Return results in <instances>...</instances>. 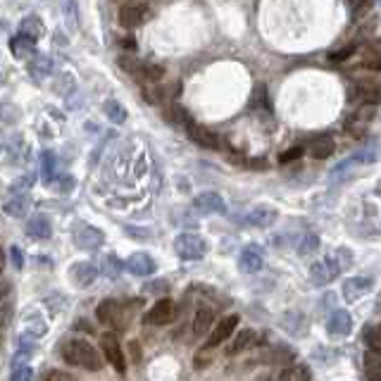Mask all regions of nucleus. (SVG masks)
I'll list each match as a JSON object with an SVG mask.
<instances>
[{
  "instance_id": "1",
  "label": "nucleus",
  "mask_w": 381,
  "mask_h": 381,
  "mask_svg": "<svg viewBox=\"0 0 381 381\" xmlns=\"http://www.w3.org/2000/svg\"><path fill=\"white\" fill-rule=\"evenodd\" d=\"M350 265H353V255H350V250L348 248H338L334 255L317 260V262L312 265L310 279H312V283H317V286H326V283L334 281L343 269H348Z\"/></svg>"
},
{
  "instance_id": "2",
  "label": "nucleus",
  "mask_w": 381,
  "mask_h": 381,
  "mask_svg": "<svg viewBox=\"0 0 381 381\" xmlns=\"http://www.w3.org/2000/svg\"><path fill=\"white\" fill-rule=\"evenodd\" d=\"M62 358L65 362L74 367H83L88 372H100L102 370V358L98 353V348L93 343L83 341V338H72L62 346Z\"/></svg>"
},
{
  "instance_id": "3",
  "label": "nucleus",
  "mask_w": 381,
  "mask_h": 381,
  "mask_svg": "<svg viewBox=\"0 0 381 381\" xmlns=\"http://www.w3.org/2000/svg\"><path fill=\"white\" fill-rule=\"evenodd\" d=\"M95 317H98L105 326H112V329H117V331H124L131 322V307H126L124 303H119V300L107 298L98 305Z\"/></svg>"
},
{
  "instance_id": "4",
  "label": "nucleus",
  "mask_w": 381,
  "mask_h": 381,
  "mask_svg": "<svg viewBox=\"0 0 381 381\" xmlns=\"http://www.w3.org/2000/svg\"><path fill=\"white\" fill-rule=\"evenodd\" d=\"M174 250L181 260H201L208 253V243L198 234H179L174 241Z\"/></svg>"
},
{
  "instance_id": "5",
  "label": "nucleus",
  "mask_w": 381,
  "mask_h": 381,
  "mask_svg": "<svg viewBox=\"0 0 381 381\" xmlns=\"http://www.w3.org/2000/svg\"><path fill=\"white\" fill-rule=\"evenodd\" d=\"M174 317H177V303H174L172 298H160L146 314H143V324L165 326L169 322H174Z\"/></svg>"
},
{
  "instance_id": "6",
  "label": "nucleus",
  "mask_w": 381,
  "mask_h": 381,
  "mask_svg": "<svg viewBox=\"0 0 381 381\" xmlns=\"http://www.w3.org/2000/svg\"><path fill=\"white\" fill-rule=\"evenodd\" d=\"M102 355H105L107 365L114 367L117 374H126V358H124V350L119 346V341L112 334L102 336Z\"/></svg>"
},
{
  "instance_id": "7",
  "label": "nucleus",
  "mask_w": 381,
  "mask_h": 381,
  "mask_svg": "<svg viewBox=\"0 0 381 381\" xmlns=\"http://www.w3.org/2000/svg\"><path fill=\"white\" fill-rule=\"evenodd\" d=\"M193 208L198 213H205V215H220V213H227V203L220 193L215 191H205L201 196L193 198Z\"/></svg>"
},
{
  "instance_id": "8",
  "label": "nucleus",
  "mask_w": 381,
  "mask_h": 381,
  "mask_svg": "<svg viewBox=\"0 0 381 381\" xmlns=\"http://www.w3.org/2000/svg\"><path fill=\"white\" fill-rule=\"evenodd\" d=\"M348 98L355 105H377L381 102V91L374 83H353L348 91Z\"/></svg>"
},
{
  "instance_id": "9",
  "label": "nucleus",
  "mask_w": 381,
  "mask_h": 381,
  "mask_svg": "<svg viewBox=\"0 0 381 381\" xmlns=\"http://www.w3.org/2000/svg\"><path fill=\"white\" fill-rule=\"evenodd\" d=\"M186 131H189L191 141L198 143L201 148H210V150H220L222 148V138L215 134V131H210L208 126H201V124H189L186 126Z\"/></svg>"
},
{
  "instance_id": "10",
  "label": "nucleus",
  "mask_w": 381,
  "mask_h": 381,
  "mask_svg": "<svg viewBox=\"0 0 381 381\" xmlns=\"http://www.w3.org/2000/svg\"><path fill=\"white\" fill-rule=\"evenodd\" d=\"M74 243L81 250H95V248L102 246V232L88 225H79L74 229Z\"/></svg>"
},
{
  "instance_id": "11",
  "label": "nucleus",
  "mask_w": 381,
  "mask_h": 381,
  "mask_svg": "<svg viewBox=\"0 0 381 381\" xmlns=\"http://www.w3.org/2000/svg\"><path fill=\"white\" fill-rule=\"evenodd\" d=\"M236 324H239V314H229V317L213 324V331H210V338H208V348H217L220 343H225L227 338L234 334Z\"/></svg>"
},
{
  "instance_id": "12",
  "label": "nucleus",
  "mask_w": 381,
  "mask_h": 381,
  "mask_svg": "<svg viewBox=\"0 0 381 381\" xmlns=\"http://www.w3.org/2000/svg\"><path fill=\"white\" fill-rule=\"evenodd\" d=\"M146 20H148L146 5L131 3V5H124V8L119 10V24H122L124 29H136V27H141Z\"/></svg>"
},
{
  "instance_id": "13",
  "label": "nucleus",
  "mask_w": 381,
  "mask_h": 381,
  "mask_svg": "<svg viewBox=\"0 0 381 381\" xmlns=\"http://www.w3.org/2000/svg\"><path fill=\"white\" fill-rule=\"evenodd\" d=\"M372 291V279L370 276H353V279L343 281V298L348 303H355L358 298H362L365 293Z\"/></svg>"
},
{
  "instance_id": "14",
  "label": "nucleus",
  "mask_w": 381,
  "mask_h": 381,
  "mask_svg": "<svg viewBox=\"0 0 381 381\" xmlns=\"http://www.w3.org/2000/svg\"><path fill=\"white\" fill-rule=\"evenodd\" d=\"M124 267L136 276H150V274H155L157 262L148 255V253H134V255L126 260Z\"/></svg>"
},
{
  "instance_id": "15",
  "label": "nucleus",
  "mask_w": 381,
  "mask_h": 381,
  "mask_svg": "<svg viewBox=\"0 0 381 381\" xmlns=\"http://www.w3.org/2000/svg\"><path fill=\"white\" fill-rule=\"evenodd\" d=\"M265 265V255L258 246H246L243 253L239 258V267L246 272V274H255V272L262 269Z\"/></svg>"
},
{
  "instance_id": "16",
  "label": "nucleus",
  "mask_w": 381,
  "mask_h": 381,
  "mask_svg": "<svg viewBox=\"0 0 381 381\" xmlns=\"http://www.w3.org/2000/svg\"><path fill=\"white\" fill-rule=\"evenodd\" d=\"M326 331L331 336H348L353 331V319H350V314L346 310H334L329 322H326Z\"/></svg>"
},
{
  "instance_id": "17",
  "label": "nucleus",
  "mask_w": 381,
  "mask_h": 381,
  "mask_svg": "<svg viewBox=\"0 0 381 381\" xmlns=\"http://www.w3.org/2000/svg\"><path fill=\"white\" fill-rule=\"evenodd\" d=\"M69 276L74 279L79 288H86L95 281V276H98V267H95L93 262H76L74 267H72Z\"/></svg>"
},
{
  "instance_id": "18",
  "label": "nucleus",
  "mask_w": 381,
  "mask_h": 381,
  "mask_svg": "<svg viewBox=\"0 0 381 381\" xmlns=\"http://www.w3.org/2000/svg\"><path fill=\"white\" fill-rule=\"evenodd\" d=\"M27 234H29V236H34V239H39V241L51 239V234H53L51 220H48L46 215H34V217H29V222H27Z\"/></svg>"
},
{
  "instance_id": "19",
  "label": "nucleus",
  "mask_w": 381,
  "mask_h": 381,
  "mask_svg": "<svg viewBox=\"0 0 381 381\" xmlns=\"http://www.w3.org/2000/svg\"><path fill=\"white\" fill-rule=\"evenodd\" d=\"M274 220H276V210L269 208V205H258V208L250 210V213H248V217H246L248 225L260 227V229L274 225Z\"/></svg>"
},
{
  "instance_id": "20",
  "label": "nucleus",
  "mask_w": 381,
  "mask_h": 381,
  "mask_svg": "<svg viewBox=\"0 0 381 381\" xmlns=\"http://www.w3.org/2000/svg\"><path fill=\"white\" fill-rule=\"evenodd\" d=\"M215 324V310L208 305H203L201 310L196 312V317H193V334H196L198 338L210 334V329H213Z\"/></svg>"
},
{
  "instance_id": "21",
  "label": "nucleus",
  "mask_w": 381,
  "mask_h": 381,
  "mask_svg": "<svg viewBox=\"0 0 381 381\" xmlns=\"http://www.w3.org/2000/svg\"><path fill=\"white\" fill-rule=\"evenodd\" d=\"M334 150H336V143H334V138H329V136L312 138L310 146H307V153H310L314 160H326Z\"/></svg>"
},
{
  "instance_id": "22",
  "label": "nucleus",
  "mask_w": 381,
  "mask_h": 381,
  "mask_svg": "<svg viewBox=\"0 0 381 381\" xmlns=\"http://www.w3.org/2000/svg\"><path fill=\"white\" fill-rule=\"evenodd\" d=\"M255 331L253 329H243L241 334H236V338L232 343H229V348H227V355L229 358H234V355H239V353H243V350H248L255 343Z\"/></svg>"
},
{
  "instance_id": "23",
  "label": "nucleus",
  "mask_w": 381,
  "mask_h": 381,
  "mask_svg": "<svg viewBox=\"0 0 381 381\" xmlns=\"http://www.w3.org/2000/svg\"><path fill=\"white\" fill-rule=\"evenodd\" d=\"M360 65L365 69H372V72H381V44H372V46H365L362 48V60Z\"/></svg>"
},
{
  "instance_id": "24",
  "label": "nucleus",
  "mask_w": 381,
  "mask_h": 381,
  "mask_svg": "<svg viewBox=\"0 0 381 381\" xmlns=\"http://www.w3.org/2000/svg\"><path fill=\"white\" fill-rule=\"evenodd\" d=\"M20 34L22 36H27V39H34V41H39L41 36L46 34V27L41 24L39 17H24L22 24H20Z\"/></svg>"
},
{
  "instance_id": "25",
  "label": "nucleus",
  "mask_w": 381,
  "mask_h": 381,
  "mask_svg": "<svg viewBox=\"0 0 381 381\" xmlns=\"http://www.w3.org/2000/svg\"><path fill=\"white\" fill-rule=\"evenodd\" d=\"M10 48H12V55H15V58H27V55H32V53H34L36 41L27 39V36H22V34H17L15 39L10 41Z\"/></svg>"
},
{
  "instance_id": "26",
  "label": "nucleus",
  "mask_w": 381,
  "mask_h": 381,
  "mask_svg": "<svg viewBox=\"0 0 381 381\" xmlns=\"http://www.w3.org/2000/svg\"><path fill=\"white\" fill-rule=\"evenodd\" d=\"M141 93H143V98L150 102V105H162V102L169 98L167 88L160 86V83H143Z\"/></svg>"
},
{
  "instance_id": "27",
  "label": "nucleus",
  "mask_w": 381,
  "mask_h": 381,
  "mask_svg": "<svg viewBox=\"0 0 381 381\" xmlns=\"http://www.w3.org/2000/svg\"><path fill=\"white\" fill-rule=\"evenodd\" d=\"M162 114H165L167 122H172L174 126H179V129H184V124H186V126L191 124L189 112H186L181 105H177V102H174V105H167V110L162 112Z\"/></svg>"
},
{
  "instance_id": "28",
  "label": "nucleus",
  "mask_w": 381,
  "mask_h": 381,
  "mask_svg": "<svg viewBox=\"0 0 381 381\" xmlns=\"http://www.w3.org/2000/svg\"><path fill=\"white\" fill-rule=\"evenodd\" d=\"M29 210V198L24 196V193H17V196H12L8 203H5V213L10 217H24Z\"/></svg>"
},
{
  "instance_id": "29",
  "label": "nucleus",
  "mask_w": 381,
  "mask_h": 381,
  "mask_svg": "<svg viewBox=\"0 0 381 381\" xmlns=\"http://www.w3.org/2000/svg\"><path fill=\"white\" fill-rule=\"evenodd\" d=\"M274 381H310V372L303 365H291L276 374Z\"/></svg>"
},
{
  "instance_id": "30",
  "label": "nucleus",
  "mask_w": 381,
  "mask_h": 381,
  "mask_svg": "<svg viewBox=\"0 0 381 381\" xmlns=\"http://www.w3.org/2000/svg\"><path fill=\"white\" fill-rule=\"evenodd\" d=\"M34 379V370L24 362V353L20 358L15 360V365H12V372H10V381H32Z\"/></svg>"
},
{
  "instance_id": "31",
  "label": "nucleus",
  "mask_w": 381,
  "mask_h": 381,
  "mask_svg": "<svg viewBox=\"0 0 381 381\" xmlns=\"http://www.w3.org/2000/svg\"><path fill=\"white\" fill-rule=\"evenodd\" d=\"M117 65L131 76H138V74H141V69H143V62H141V60H136L134 55H119Z\"/></svg>"
},
{
  "instance_id": "32",
  "label": "nucleus",
  "mask_w": 381,
  "mask_h": 381,
  "mask_svg": "<svg viewBox=\"0 0 381 381\" xmlns=\"http://www.w3.org/2000/svg\"><path fill=\"white\" fill-rule=\"evenodd\" d=\"M102 110H105L107 119H112L114 124H122L124 119H126V112H124V107L119 105L117 100H107L105 105H102Z\"/></svg>"
},
{
  "instance_id": "33",
  "label": "nucleus",
  "mask_w": 381,
  "mask_h": 381,
  "mask_svg": "<svg viewBox=\"0 0 381 381\" xmlns=\"http://www.w3.org/2000/svg\"><path fill=\"white\" fill-rule=\"evenodd\" d=\"M138 76L143 79V83H157L162 76H165V67H160V65H143V69Z\"/></svg>"
},
{
  "instance_id": "34",
  "label": "nucleus",
  "mask_w": 381,
  "mask_h": 381,
  "mask_svg": "<svg viewBox=\"0 0 381 381\" xmlns=\"http://www.w3.org/2000/svg\"><path fill=\"white\" fill-rule=\"evenodd\" d=\"M29 72H32L36 79H44L53 72V60L51 58H36L32 62V67H29Z\"/></svg>"
},
{
  "instance_id": "35",
  "label": "nucleus",
  "mask_w": 381,
  "mask_h": 381,
  "mask_svg": "<svg viewBox=\"0 0 381 381\" xmlns=\"http://www.w3.org/2000/svg\"><path fill=\"white\" fill-rule=\"evenodd\" d=\"M41 162H44V181H48V184H51V179L55 177V162H58L55 155L48 153V150H46V153L41 155Z\"/></svg>"
},
{
  "instance_id": "36",
  "label": "nucleus",
  "mask_w": 381,
  "mask_h": 381,
  "mask_svg": "<svg viewBox=\"0 0 381 381\" xmlns=\"http://www.w3.org/2000/svg\"><path fill=\"white\" fill-rule=\"evenodd\" d=\"M367 343H370L372 353H379V355H381V324L372 326V329L367 331Z\"/></svg>"
},
{
  "instance_id": "37",
  "label": "nucleus",
  "mask_w": 381,
  "mask_h": 381,
  "mask_svg": "<svg viewBox=\"0 0 381 381\" xmlns=\"http://www.w3.org/2000/svg\"><path fill=\"white\" fill-rule=\"evenodd\" d=\"M317 248H319V239L314 234H310V236H305V239H303V243H300L298 253H300V255H310V253H314Z\"/></svg>"
},
{
  "instance_id": "38",
  "label": "nucleus",
  "mask_w": 381,
  "mask_h": 381,
  "mask_svg": "<svg viewBox=\"0 0 381 381\" xmlns=\"http://www.w3.org/2000/svg\"><path fill=\"white\" fill-rule=\"evenodd\" d=\"M305 153V148L303 146H293L291 150H286V153H281L279 155V162L281 165H286V162H293V160H298L300 155Z\"/></svg>"
},
{
  "instance_id": "39",
  "label": "nucleus",
  "mask_w": 381,
  "mask_h": 381,
  "mask_svg": "<svg viewBox=\"0 0 381 381\" xmlns=\"http://www.w3.org/2000/svg\"><path fill=\"white\" fill-rule=\"evenodd\" d=\"M46 381H79L76 377H72L67 372H60V370H53L46 374Z\"/></svg>"
},
{
  "instance_id": "40",
  "label": "nucleus",
  "mask_w": 381,
  "mask_h": 381,
  "mask_svg": "<svg viewBox=\"0 0 381 381\" xmlns=\"http://www.w3.org/2000/svg\"><path fill=\"white\" fill-rule=\"evenodd\" d=\"M353 53H355V46H346V48H341V51L331 53V60H334V62H338V60H348Z\"/></svg>"
},
{
  "instance_id": "41",
  "label": "nucleus",
  "mask_w": 381,
  "mask_h": 381,
  "mask_svg": "<svg viewBox=\"0 0 381 381\" xmlns=\"http://www.w3.org/2000/svg\"><path fill=\"white\" fill-rule=\"evenodd\" d=\"M10 260H12V265H15L17 269H22L24 267V258H22V250L17 246H12V250H10Z\"/></svg>"
},
{
  "instance_id": "42",
  "label": "nucleus",
  "mask_w": 381,
  "mask_h": 381,
  "mask_svg": "<svg viewBox=\"0 0 381 381\" xmlns=\"http://www.w3.org/2000/svg\"><path fill=\"white\" fill-rule=\"evenodd\" d=\"M119 46H122V48H129V51H134V48H136L134 39H119Z\"/></svg>"
},
{
  "instance_id": "43",
  "label": "nucleus",
  "mask_w": 381,
  "mask_h": 381,
  "mask_svg": "<svg viewBox=\"0 0 381 381\" xmlns=\"http://www.w3.org/2000/svg\"><path fill=\"white\" fill-rule=\"evenodd\" d=\"M3 329H5V314H0V338H3Z\"/></svg>"
},
{
  "instance_id": "44",
  "label": "nucleus",
  "mask_w": 381,
  "mask_h": 381,
  "mask_svg": "<svg viewBox=\"0 0 381 381\" xmlns=\"http://www.w3.org/2000/svg\"><path fill=\"white\" fill-rule=\"evenodd\" d=\"M3 265H5V255H3V250H0V269H3Z\"/></svg>"
},
{
  "instance_id": "45",
  "label": "nucleus",
  "mask_w": 381,
  "mask_h": 381,
  "mask_svg": "<svg viewBox=\"0 0 381 381\" xmlns=\"http://www.w3.org/2000/svg\"><path fill=\"white\" fill-rule=\"evenodd\" d=\"M379 3H381V0H379Z\"/></svg>"
},
{
  "instance_id": "46",
  "label": "nucleus",
  "mask_w": 381,
  "mask_h": 381,
  "mask_svg": "<svg viewBox=\"0 0 381 381\" xmlns=\"http://www.w3.org/2000/svg\"><path fill=\"white\" fill-rule=\"evenodd\" d=\"M0 150H3V148H0Z\"/></svg>"
}]
</instances>
